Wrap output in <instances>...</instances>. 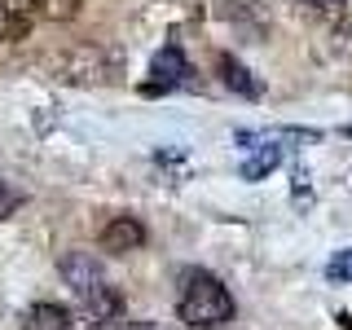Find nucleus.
I'll use <instances>...</instances> for the list:
<instances>
[{
  "label": "nucleus",
  "instance_id": "f8f14e48",
  "mask_svg": "<svg viewBox=\"0 0 352 330\" xmlns=\"http://www.w3.org/2000/svg\"><path fill=\"white\" fill-rule=\"evenodd\" d=\"M18 203H22V194L9 190V185H0V220H9V212H18Z\"/></svg>",
  "mask_w": 352,
  "mask_h": 330
},
{
  "label": "nucleus",
  "instance_id": "0eeeda50",
  "mask_svg": "<svg viewBox=\"0 0 352 330\" xmlns=\"http://www.w3.org/2000/svg\"><path fill=\"white\" fill-rule=\"evenodd\" d=\"M216 66H220V80L234 88V93H242V97H260V84L251 80V71H247V66H242L238 58H229V53H225V58H220Z\"/></svg>",
  "mask_w": 352,
  "mask_h": 330
},
{
  "label": "nucleus",
  "instance_id": "f03ea898",
  "mask_svg": "<svg viewBox=\"0 0 352 330\" xmlns=\"http://www.w3.org/2000/svg\"><path fill=\"white\" fill-rule=\"evenodd\" d=\"M62 278H66V286H71L84 304H93L97 295L110 291V282H106L102 264L93 260V251H71V256H62Z\"/></svg>",
  "mask_w": 352,
  "mask_h": 330
},
{
  "label": "nucleus",
  "instance_id": "6e6552de",
  "mask_svg": "<svg viewBox=\"0 0 352 330\" xmlns=\"http://www.w3.org/2000/svg\"><path fill=\"white\" fill-rule=\"evenodd\" d=\"M278 163H282V150H278V146H264L256 159L242 163V176H247V181H260V176H264V172H273Z\"/></svg>",
  "mask_w": 352,
  "mask_h": 330
},
{
  "label": "nucleus",
  "instance_id": "7ed1b4c3",
  "mask_svg": "<svg viewBox=\"0 0 352 330\" xmlns=\"http://www.w3.org/2000/svg\"><path fill=\"white\" fill-rule=\"evenodd\" d=\"M190 62H185V53L176 49V44H168L163 53H154V66H150V84L146 93H168V88H185L190 84Z\"/></svg>",
  "mask_w": 352,
  "mask_h": 330
},
{
  "label": "nucleus",
  "instance_id": "20e7f679",
  "mask_svg": "<svg viewBox=\"0 0 352 330\" xmlns=\"http://www.w3.org/2000/svg\"><path fill=\"white\" fill-rule=\"evenodd\" d=\"M40 14H44L40 0H0V40L5 44L27 40Z\"/></svg>",
  "mask_w": 352,
  "mask_h": 330
},
{
  "label": "nucleus",
  "instance_id": "ddd939ff",
  "mask_svg": "<svg viewBox=\"0 0 352 330\" xmlns=\"http://www.w3.org/2000/svg\"><path fill=\"white\" fill-rule=\"evenodd\" d=\"M102 330H154V326H132V322H110V326H102Z\"/></svg>",
  "mask_w": 352,
  "mask_h": 330
},
{
  "label": "nucleus",
  "instance_id": "39448f33",
  "mask_svg": "<svg viewBox=\"0 0 352 330\" xmlns=\"http://www.w3.org/2000/svg\"><path fill=\"white\" fill-rule=\"evenodd\" d=\"M141 242H146V225H141L137 216H115V220L102 229V251H110V256L137 251Z\"/></svg>",
  "mask_w": 352,
  "mask_h": 330
},
{
  "label": "nucleus",
  "instance_id": "423d86ee",
  "mask_svg": "<svg viewBox=\"0 0 352 330\" xmlns=\"http://www.w3.org/2000/svg\"><path fill=\"white\" fill-rule=\"evenodd\" d=\"M71 308H62V304H31L27 308V317H22V330H71Z\"/></svg>",
  "mask_w": 352,
  "mask_h": 330
},
{
  "label": "nucleus",
  "instance_id": "9b49d317",
  "mask_svg": "<svg viewBox=\"0 0 352 330\" xmlns=\"http://www.w3.org/2000/svg\"><path fill=\"white\" fill-rule=\"evenodd\" d=\"M308 14H322V18H335L339 9H344V0H300Z\"/></svg>",
  "mask_w": 352,
  "mask_h": 330
},
{
  "label": "nucleus",
  "instance_id": "1a4fd4ad",
  "mask_svg": "<svg viewBox=\"0 0 352 330\" xmlns=\"http://www.w3.org/2000/svg\"><path fill=\"white\" fill-rule=\"evenodd\" d=\"M326 278L330 282H352V251H339V256L326 264Z\"/></svg>",
  "mask_w": 352,
  "mask_h": 330
},
{
  "label": "nucleus",
  "instance_id": "4468645a",
  "mask_svg": "<svg viewBox=\"0 0 352 330\" xmlns=\"http://www.w3.org/2000/svg\"><path fill=\"white\" fill-rule=\"evenodd\" d=\"M348 137H352V128H348Z\"/></svg>",
  "mask_w": 352,
  "mask_h": 330
},
{
  "label": "nucleus",
  "instance_id": "f257e3e1",
  "mask_svg": "<svg viewBox=\"0 0 352 330\" xmlns=\"http://www.w3.org/2000/svg\"><path fill=\"white\" fill-rule=\"evenodd\" d=\"M176 313L185 326L194 330H216L234 322V295L225 291V282L207 269H190L181 278V295H176Z\"/></svg>",
  "mask_w": 352,
  "mask_h": 330
},
{
  "label": "nucleus",
  "instance_id": "9d476101",
  "mask_svg": "<svg viewBox=\"0 0 352 330\" xmlns=\"http://www.w3.org/2000/svg\"><path fill=\"white\" fill-rule=\"evenodd\" d=\"M40 5H44V14L58 18V22H66V18L80 14V0H40Z\"/></svg>",
  "mask_w": 352,
  "mask_h": 330
}]
</instances>
